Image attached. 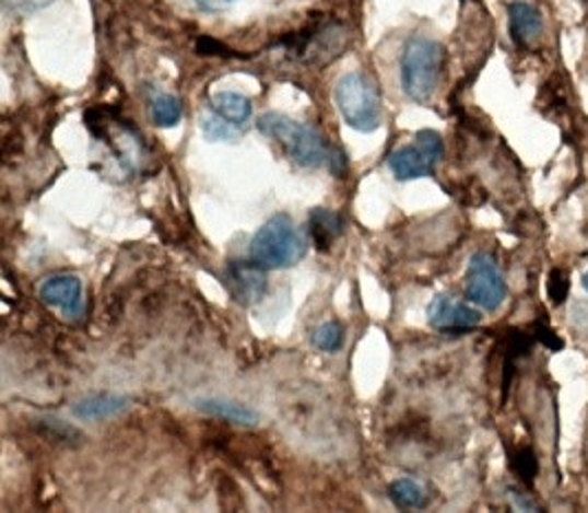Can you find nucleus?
I'll use <instances>...</instances> for the list:
<instances>
[{"mask_svg":"<svg viewBox=\"0 0 588 513\" xmlns=\"http://www.w3.org/2000/svg\"><path fill=\"white\" fill-rule=\"evenodd\" d=\"M533 337L549 351H562L564 349V341L560 339V335L553 328H549L546 324H542V322L536 324V335Z\"/></svg>","mask_w":588,"mask_h":513,"instance_id":"nucleus-23","label":"nucleus"},{"mask_svg":"<svg viewBox=\"0 0 588 513\" xmlns=\"http://www.w3.org/2000/svg\"><path fill=\"white\" fill-rule=\"evenodd\" d=\"M509 498H511V502H514V506H516L518 511H538V506H536L531 500L522 498V493H518V491H514V489H509Z\"/></svg>","mask_w":588,"mask_h":513,"instance_id":"nucleus-27","label":"nucleus"},{"mask_svg":"<svg viewBox=\"0 0 588 513\" xmlns=\"http://www.w3.org/2000/svg\"><path fill=\"white\" fill-rule=\"evenodd\" d=\"M314 345L325 353H336L344 345V328L338 322H327L314 333Z\"/></svg>","mask_w":588,"mask_h":513,"instance_id":"nucleus-19","label":"nucleus"},{"mask_svg":"<svg viewBox=\"0 0 588 513\" xmlns=\"http://www.w3.org/2000/svg\"><path fill=\"white\" fill-rule=\"evenodd\" d=\"M130 406L128 397L113 395V393H97L91 397H84L73 406V415L82 421H104L119 417Z\"/></svg>","mask_w":588,"mask_h":513,"instance_id":"nucleus-13","label":"nucleus"},{"mask_svg":"<svg viewBox=\"0 0 588 513\" xmlns=\"http://www.w3.org/2000/svg\"><path fill=\"white\" fill-rule=\"evenodd\" d=\"M531 351V337L522 330H509L507 333V360L516 362Z\"/></svg>","mask_w":588,"mask_h":513,"instance_id":"nucleus-21","label":"nucleus"},{"mask_svg":"<svg viewBox=\"0 0 588 513\" xmlns=\"http://www.w3.org/2000/svg\"><path fill=\"white\" fill-rule=\"evenodd\" d=\"M195 408L212 419H221V421L243 425V428H254L260 419L256 410L236 401H227V399H197Z\"/></svg>","mask_w":588,"mask_h":513,"instance_id":"nucleus-14","label":"nucleus"},{"mask_svg":"<svg viewBox=\"0 0 588 513\" xmlns=\"http://www.w3.org/2000/svg\"><path fill=\"white\" fill-rule=\"evenodd\" d=\"M293 54L307 65H329L349 45V30L342 23H327L316 30H307L298 36L282 40Z\"/></svg>","mask_w":588,"mask_h":513,"instance_id":"nucleus-7","label":"nucleus"},{"mask_svg":"<svg viewBox=\"0 0 588 513\" xmlns=\"http://www.w3.org/2000/svg\"><path fill=\"white\" fill-rule=\"evenodd\" d=\"M256 126L264 137L280 141L291 161L301 167H320L329 161L331 150L327 148L325 137L309 124L293 121L280 113H264L258 117Z\"/></svg>","mask_w":588,"mask_h":513,"instance_id":"nucleus-3","label":"nucleus"},{"mask_svg":"<svg viewBox=\"0 0 588 513\" xmlns=\"http://www.w3.org/2000/svg\"><path fill=\"white\" fill-rule=\"evenodd\" d=\"M51 3V0H8V5L14 8L16 12L21 14H32V12H38L43 8H47Z\"/></svg>","mask_w":588,"mask_h":513,"instance_id":"nucleus-25","label":"nucleus"},{"mask_svg":"<svg viewBox=\"0 0 588 513\" xmlns=\"http://www.w3.org/2000/svg\"><path fill=\"white\" fill-rule=\"evenodd\" d=\"M581 284H584V289H586V291H588V271H586V273H584V280H581Z\"/></svg>","mask_w":588,"mask_h":513,"instance_id":"nucleus-29","label":"nucleus"},{"mask_svg":"<svg viewBox=\"0 0 588 513\" xmlns=\"http://www.w3.org/2000/svg\"><path fill=\"white\" fill-rule=\"evenodd\" d=\"M197 51H199V56H221V58H230L232 56V51L223 43H219L214 38H208V36H201L199 38Z\"/></svg>","mask_w":588,"mask_h":513,"instance_id":"nucleus-24","label":"nucleus"},{"mask_svg":"<svg viewBox=\"0 0 588 513\" xmlns=\"http://www.w3.org/2000/svg\"><path fill=\"white\" fill-rule=\"evenodd\" d=\"M388 498L399 509H423L427 506V491L412 478H397L388 485Z\"/></svg>","mask_w":588,"mask_h":513,"instance_id":"nucleus-16","label":"nucleus"},{"mask_svg":"<svg viewBox=\"0 0 588 513\" xmlns=\"http://www.w3.org/2000/svg\"><path fill=\"white\" fill-rule=\"evenodd\" d=\"M507 14H509L511 40L522 49L531 47L542 34V16H540V12L533 5L522 3V0H516V3H511L507 8Z\"/></svg>","mask_w":588,"mask_h":513,"instance_id":"nucleus-12","label":"nucleus"},{"mask_svg":"<svg viewBox=\"0 0 588 513\" xmlns=\"http://www.w3.org/2000/svg\"><path fill=\"white\" fill-rule=\"evenodd\" d=\"M336 104L344 121L357 132H373L381 124V97L364 73H346L336 84Z\"/></svg>","mask_w":588,"mask_h":513,"instance_id":"nucleus-4","label":"nucleus"},{"mask_svg":"<svg viewBox=\"0 0 588 513\" xmlns=\"http://www.w3.org/2000/svg\"><path fill=\"white\" fill-rule=\"evenodd\" d=\"M511 467L518 474V478L527 485H533L536 476H538V458L536 452L531 447H520L516 450L514 458H511Z\"/></svg>","mask_w":588,"mask_h":513,"instance_id":"nucleus-20","label":"nucleus"},{"mask_svg":"<svg viewBox=\"0 0 588 513\" xmlns=\"http://www.w3.org/2000/svg\"><path fill=\"white\" fill-rule=\"evenodd\" d=\"M568 287H571L568 278H566V273L562 269H553L549 273L546 289H549V298L553 300V304H564V300L568 295Z\"/></svg>","mask_w":588,"mask_h":513,"instance_id":"nucleus-22","label":"nucleus"},{"mask_svg":"<svg viewBox=\"0 0 588 513\" xmlns=\"http://www.w3.org/2000/svg\"><path fill=\"white\" fill-rule=\"evenodd\" d=\"M309 249L307 236L286 214L271 217L251 238L249 260L262 269H289L298 265Z\"/></svg>","mask_w":588,"mask_h":513,"instance_id":"nucleus-2","label":"nucleus"},{"mask_svg":"<svg viewBox=\"0 0 588 513\" xmlns=\"http://www.w3.org/2000/svg\"><path fill=\"white\" fill-rule=\"evenodd\" d=\"M40 300L58 308L67 319H80L84 315V289L75 276H51L40 284Z\"/></svg>","mask_w":588,"mask_h":513,"instance_id":"nucleus-9","label":"nucleus"},{"mask_svg":"<svg viewBox=\"0 0 588 513\" xmlns=\"http://www.w3.org/2000/svg\"><path fill=\"white\" fill-rule=\"evenodd\" d=\"M446 51L440 43L412 36L401 51L399 58V82L403 95L414 104H430L436 93L440 69H444Z\"/></svg>","mask_w":588,"mask_h":513,"instance_id":"nucleus-1","label":"nucleus"},{"mask_svg":"<svg viewBox=\"0 0 588 513\" xmlns=\"http://www.w3.org/2000/svg\"><path fill=\"white\" fill-rule=\"evenodd\" d=\"M329 163H331V173H333L336 177H342V175L346 173L349 161H346V154H344L340 148L331 150V154H329Z\"/></svg>","mask_w":588,"mask_h":513,"instance_id":"nucleus-26","label":"nucleus"},{"mask_svg":"<svg viewBox=\"0 0 588 513\" xmlns=\"http://www.w3.org/2000/svg\"><path fill=\"white\" fill-rule=\"evenodd\" d=\"M466 298L483 311H498L507 298V282L496 263L487 252L472 256L466 273Z\"/></svg>","mask_w":588,"mask_h":513,"instance_id":"nucleus-6","label":"nucleus"},{"mask_svg":"<svg viewBox=\"0 0 588 513\" xmlns=\"http://www.w3.org/2000/svg\"><path fill=\"white\" fill-rule=\"evenodd\" d=\"M309 232L311 238L316 243V247L320 252H329V247L336 243V238L342 236L344 232V221L340 214L325 210V208H316L309 214Z\"/></svg>","mask_w":588,"mask_h":513,"instance_id":"nucleus-15","label":"nucleus"},{"mask_svg":"<svg viewBox=\"0 0 588 513\" xmlns=\"http://www.w3.org/2000/svg\"><path fill=\"white\" fill-rule=\"evenodd\" d=\"M267 269L258 267L256 263H232L227 267V291L230 295L243 304V306H251L256 302L262 300L264 291H267Z\"/></svg>","mask_w":588,"mask_h":513,"instance_id":"nucleus-10","label":"nucleus"},{"mask_svg":"<svg viewBox=\"0 0 588 513\" xmlns=\"http://www.w3.org/2000/svg\"><path fill=\"white\" fill-rule=\"evenodd\" d=\"M195 3H197L201 10H214V8H216L214 0H195Z\"/></svg>","mask_w":588,"mask_h":513,"instance_id":"nucleus-28","label":"nucleus"},{"mask_svg":"<svg viewBox=\"0 0 588 513\" xmlns=\"http://www.w3.org/2000/svg\"><path fill=\"white\" fill-rule=\"evenodd\" d=\"M184 117L181 100L170 93H155L151 100V119L160 128H175Z\"/></svg>","mask_w":588,"mask_h":513,"instance_id":"nucleus-17","label":"nucleus"},{"mask_svg":"<svg viewBox=\"0 0 588 513\" xmlns=\"http://www.w3.org/2000/svg\"><path fill=\"white\" fill-rule=\"evenodd\" d=\"M481 311L455 300L448 293L436 295L427 306V322L440 333H468L481 324Z\"/></svg>","mask_w":588,"mask_h":513,"instance_id":"nucleus-8","label":"nucleus"},{"mask_svg":"<svg viewBox=\"0 0 588 513\" xmlns=\"http://www.w3.org/2000/svg\"><path fill=\"white\" fill-rule=\"evenodd\" d=\"M208 113L216 117L221 124L245 132V126L251 119V102L240 93L223 91L210 97Z\"/></svg>","mask_w":588,"mask_h":513,"instance_id":"nucleus-11","label":"nucleus"},{"mask_svg":"<svg viewBox=\"0 0 588 513\" xmlns=\"http://www.w3.org/2000/svg\"><path fill=\"white\" fill-rule=\"evenodd\" d=\"M36 428L45 439H49L54 443H60V445H69V447L73 445L75 447V445L84 443V434L78 428H73V425H69V423H64L60 419H43V421L36 423Z\"/></svg>","mask_w":588,"mask_h":513,"instance_id":"nucleus-18","label":"nucleus"},{"mask_svg":"<svg viewBox=\"0 0 588 513\" xmlns=\"http://www.w3.org/2000/svg\"><path fill=\"white\" fill-rule=\"evenodd\" d=\"M444 156V139L436 130H419L414 143L395 150L388 156V165L397 182H416L432 177Z\"/></svg>","mask_w":588,"mask_h":513,"instance_id":"nucleus-5","label":"nucleus"}]
</instances>
